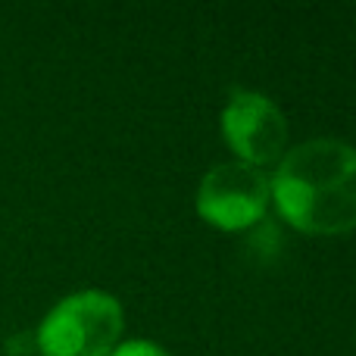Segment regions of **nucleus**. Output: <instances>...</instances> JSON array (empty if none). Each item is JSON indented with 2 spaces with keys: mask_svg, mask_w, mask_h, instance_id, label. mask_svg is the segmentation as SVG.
I'll return each mask as SVG.
<instances>
[{
  "mask_svg": "<svg viewBox=\"0 0 356 356\" xmlns=\"http://www.w3.org/2000/svg\"><path fill=\"white\" fill-rule=\"evenodd\" d=\"M272 203L303 234L356 232V147L316 138L291 147L269 178Z\"/></svg>",
  "mask_w": 356,
  "mask_h": 356,
  "instance_id": "f257e3e1",
  "label": "nucleus"
},
{
  "mask_svg": "<svg viewBox=\"0 0 356 356\" xmlns=\"http://www.w3.org/2000/svg\"><path fill=\"white\" fill-rule=\"evenodd\" d=\"M125 328L122 307L106 291H75L41 319L35 350L41 356H110Z\"/></svg>",
  "mask_w": 356,
  "mask_h": 356,
  "instance_id": "f03ea898",
  "label": "nucleus"
},
{
  "mask_svg": "<svg viewBox=\"0 0 356 356\" xmlns=\"http://www.w3.org/2000/svg\"><path fill=\"white\" fill-rule=\"evenodd\" d=\"M272 203L269 175L244 163H219L197 188V216L219 232H247Z\"/></svg>",
  "mask_w": 356,
  "mask_h": 356,
  "instance_id": "7ed1b4c3",
  "label": "nucleus"
},
{
  "mask_svg": "<svg viewBox=\"0 0 356 356\" xmlns=\"http://www.w3.org/2000/svg\"><path fill=\"white\" fill-rule=\"evenodd\" d=\"M222 138L250 169L278 166L288 154V119L259 91H234L222 110Z\"/></svg>",
  "mask_w": 356,
  "mask_h": 356,
  "instance_id": "20e7f679",
  "label": "nucleus"
},
{
  "mask_svg": "<svg viewBox=\"0 0 356 356\" xmlns=\"http://www.w3.org/2000/svg\"><path fill=\"white\" fill-rule=\"evenodd\" d=\"M110 356H169V353L154 341H125Z\"/></svg>",
  "mask_w": 356,
  "mask_h": 356,
  "instance_id": "39448f33",
  "label": "nucleus"
}]
</instances>
